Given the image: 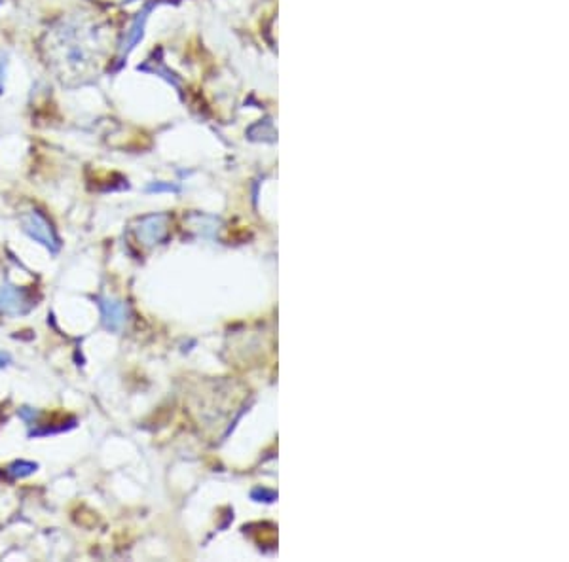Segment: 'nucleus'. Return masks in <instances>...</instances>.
<instances>
[{"label":"nucleus","instance_id":"f257e3e1","mask_svg":"<svg viewBox=\"0 0 569 562\" xmlns=\"http://www.w3.org/2000/svg\"><path fill=\"white\" fill-rule=\"evenodd\" d=\"M21 226H23V231L27 235L34 239L37 242H40L42 247H46L50 252H57L61 248V241L57 237L56 229L51 226V222L48 218L38 212V210H29L21 216Z\"/></svg>","mask_w":569,"mask_h":562},{"label":"nucleus","instance_id":"f03ea898","mask_svg":"<svg viewBox=\"0 0 569 562\" xmlns=\"http://www.w3.org/2000/svg\"><path fill=\"white\" fill-rule=\"evenodd\" d=\"M32 307L31 296L18 286L4 285L0 288V315H25Z\"/></svg>","mask_w":569,"mask_h":562},{"label":"nucleus","instance_id":"7ed1b4c3","mask_svg":"<svg viewBox=\"0 0 569 562\" xmlns=\"http://www.w3.org/2000/svg\"><path fill=\"white\" fill-rule=\"evenodd\" d=\"M97 301H99L103 326L110 329V332L124 329L125 322H127V307H125V303L110 296H101Z\"/></svg>","mask_w":569,"mask_h":562},{"label":"nucleus","instance_id":"20e7f679","mask_svg":"<svg viewBox=\"0 0 569 562\" xmlns=\"http://www.w3.org/2000/svg\"><path fill=\"white\" fill-rule=\"evenodd\" d=\"M137 231L139 241H143L144 244H156L165 237L167 231V218L165 216H148L139 222Z\"/></svg>","mask_w":569,"mask_h":562},{"label":"nucleus","instance_id":"39448f33","mask_svg":"<svg viewBox=\"0 0 569 562\" xmlns=\"http://www.w3.org/2000/svg\"><path fill=\"white\" fill-rule=\"evenodd\" d=\"M37 468H38L37 464L29 462V460H15V462L8 466L6 473L8 477H12V479H19V477H27L31 476V473H34Z\"/></svg>","mask_w":569,"mask_h":562},{"label":"nucleus","instance_id":"423d86ee","mask_svg":"<svg viewBox=\"0 0 569 562\" xmlns=\"http://www.w3.org/2000/svg\"><path fill=\"white\" fill-rule=\"evenodd\" d=\"M38 411H34V409H29V407H23L19 409V417L25 420L27 424H34V420L38 419Z\"/></svg>","mask_w":569,"mask_h":562},{"label":"nucleus","instance_id":"0eeeda50","mask_svg":"<svg viewBox=\"0 0 569 562\" xmlns=\"http://www.w3.org/2000/svg\"><path fill=\"white\" fill-rule=\"evenodd\" d=\"M10 354L4 353V351H0V367H4V365L10 364Z\"/></svg>","mask_w":569,"mask_h":562}]
</instances>
